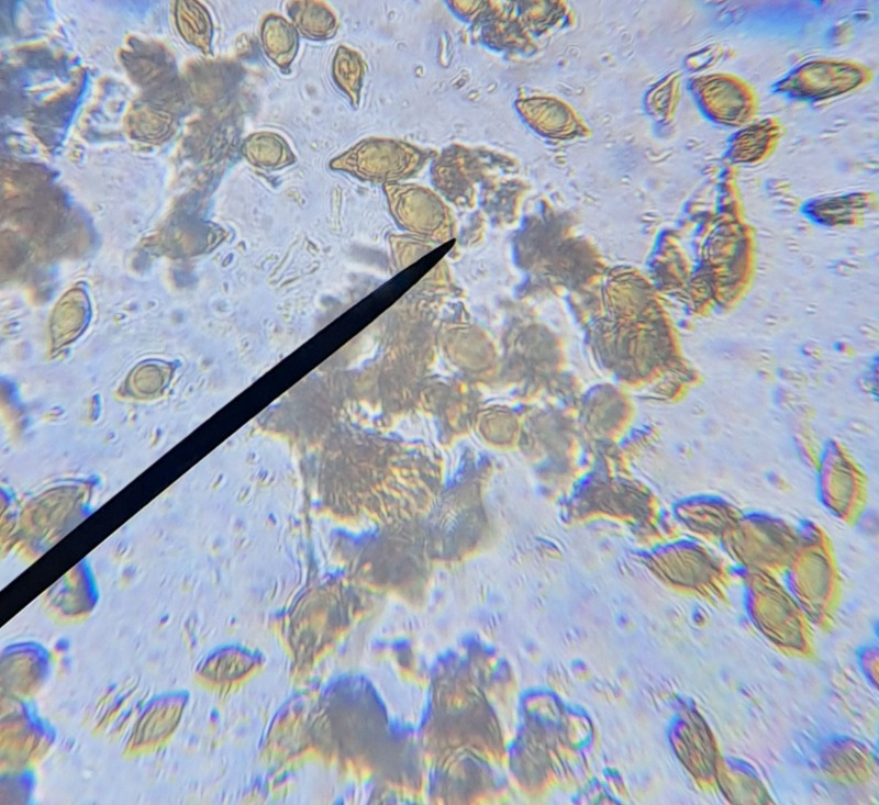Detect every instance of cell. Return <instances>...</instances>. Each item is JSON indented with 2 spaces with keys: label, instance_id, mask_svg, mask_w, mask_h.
<instances>
[{
  "label": "cell",
  "instance_id": "cell-2",
  "mask_svg": "<svg viewBox=\"0 0 879 805\" xmlns=\"http://www.w3.org/2000/svg\"><path fill=\"white\" fill-rule=\"evenodd\" d=\"M798 541V527L766 513H742L721 539L737 557L791 558Z\"/></svg>",
  "mask_w": 879,
  "mask_h": 805
},
{
  "label": "cell",
  "instance_id": "cell-3",
  "mask_svg": "<svg viewBox=\"0 0 879 805\" xmlns=\"http://www.w3.org/2000/svg\"><path fill=\"white\" fill-rule=\"evenodd\" d=\"M678 526L701 540L721 541L743 513L730 501L715 495H692L679 501L674 510Z\"/></svg>",
  "mask_w": 879,
  "mask_h": 805
},
{
  "label": "cell",
  "instance_id": "cell-1",
  "mask_svg": "<svg viewBox=\"0 0 879 805\" xmlns=\"http://www.w3.org/2000/svg\"><path fill=\"white\" fill-rule=\"evenodd\" d=\"M817 495L827 512L846 525L856 524L868 500V480L854 456L839 443L825 446L817 460Z\"/></svg>",
  "mask_w": 879,
  "mask_h": 805
}]
</instances>
